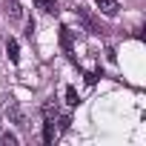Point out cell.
Returning a JSON list of instances; mask_svg holds the SVG:
<instances>
[{"mask_svg": "<svg viewBox=\"0 0 146 146\" xmlns=\"http://www.w3.org/2000/svg\"><path fill=\"white\" fill-rule=\"evenodd\" d=\"M95 6H98L106 17H115V15H117V9H120L117 0H95Z\"/></svg>", "mask_w": 146, "mask_h": 146, "instance_id": "obj_1", "label": "cell"}, {"mask_svg": "<svg viewBox=\"0 0 146 146\" xmlns=\"http://www.w3.org/2000/svg\"><path fill=\"white\" fill-rule=\"evenodd\" d=\"M6 15L12 17V20H20V3H17V0H6Z\"/></svg>", "mask_w": 146, "mask_h": 146, "instance_id": "obj_2", "label": "cell"}, {"mask_svg": "<svg viewBox=\"0 0 146 146\" xmlns=\"http://www.w3.org/2000/svg\"><path fill=\"white\" fill-rule=\"evenodd\" d=\"M54 135H57V132H54V120H46V126H43V140H46V143H52V140H54Z\"/></svg>", "mask_w": 146, "mask_h": 146, "instance_id": "obj_3", "label": "cell"}, {"mask_svg": "<svg viewBox=\"0 0 146 146\" xmlns=\"http://www.w3.org/2000/svg\"><path fill=\"white\" fill-rule=\"evenodd\" d=\"M9 60L17 63L20 60V49H17V40H9Z\"/></svg>", "mask_w": 146, "mask_h": 146, "instance_id": "obj_4", "label": "cell"}, {"mask_svg": "<svg viewBox=\"0 0 146 146\" xmlns=\"http://www.w3.org/2000/svg\"><path fill=\"white\" fill-rule=\"evenodd\" d=\"M43 12H57V0H35Z\"/></svg>", "mask_w": 146, "mask_h": 146, "instance_id": "obj_5", "label": "cell"}, {"mask_svg": "<svg viewBox=\"0 0 146 146\" xmlns=\"http://www.w3.org/2000/svg\"><path fill=\"white\" fill-rule=\"evenodd\" d=\"M66 103L69 106H78V92L72 89V86H66Z\"/></svg>", "mask_w": 146, "mask_h": 146, "instance_id": "obj_6", "label": "cell"}, {"mask_svg": "<svg viewBox=\"0 0 146 146\" xmlns=\"http://www.w3.org/2000/svg\"><path fill=\"white\" fill-rule=\"evenodd\" d=\"M0 143H3V146H17V137L12 132H6V135H0Z\"/></svg>", "mask_w": 146, "mask_h": 146, "instance_id": "obj_7", "label": "cell"}]
</instances>
